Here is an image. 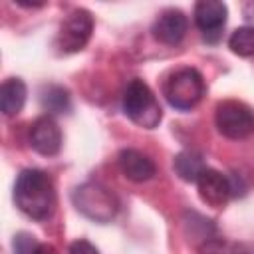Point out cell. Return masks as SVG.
I'll use <instances>...</instances> for the list:
<instances>
[{
  "mask_svg": "<svg viewBox=\"0 0 254 254\" xmlns=\"http://www.w3.org/2000/svg\"><path fill=\"white\" fill-rule=\"evenodd\" d=\"M123 111L133 123H137L143 129H155L163 117L155 93L141 79H133L127 85L123 93Z\"/></svg>",
  "mask_w": 254,
  "mask_h": 254,
  "instance_id": "cell-2",
  "label": "cell"
},
{
  "mask_svg": "<svg viewBox=\"0 0 254 254\" xmlns=\"http://www.w3.org/2000/svg\"><path fill=\"white\" fill-rule=\"evenodd\" d=\"M30 143L40 155H56L62 149V131L58 123L50 115L38 117L30 127Z\"/></svg>",
  "mask_w": 254,
  "mask_h": 254,
  "instance_id": "cell-8",
  "label": "cell"
},
{
  "mask_svg": "<svg viewBox=\"0 0 254 254\" xmlns=\"http://www.w3.org/2000/svg\"><path fill=\"white\" fill-rule=\"evenodd\" d=\"M228 8L224 2L218 0H200L194 6V24L204 36L218 34L226 24Z\"/></svg>",
  "mask_w": 254,
  "mask_h": 254,
  "instance_id": "cell-9",
  "label": "cell"
},
{
  "mask_svg": "<svg viewBox=\"0 0 254 254\" xmlns=\"http://www.w3.org/2000/svg\"><path fill=\"white\" fill-rule=\"evenodd\" d=\"M177 175L187 181V183H196L198 177L202 175V171L206 169L204 167V159L200 153L196 151H183L175 157V163H173Z\"/></svg>",
  "mask_w": 254,
  "mask_h": 254,
  "instance_id": "cell-13",
  "label": "cell"
},
{
  "mask_svg": "<svg viewBox=\"0 0 254 254\" xmlns=\"http://www.w3.org/2000/svg\"><path fill=\"white\" fill-rule=\"evenodd\" d=\"M196 189H198V194H200L202 202H206L214 208L224 206L228 202L230 194H232L230 181L214 169H204L202 171V175L196 181Z\"/></svg>",
  "mask_w": 254,
  "mask_h": 254,
  "instance_id": "cell-7",
  "label": "cell"
},
{
  "mask_svg": "<svg viewBox=\"0 0 254 254\" xmlns=\"http://www.w3.org/2000/svg\"><path fill=\"white\" fill-rule=\"evenodd\" d=\"M187 28H189V22H187V16L181 12V10H165L153 24V36L163 42V44H179L185 34H187Z\"/></svg>",
  "mask_w": 254,
  "mask_h": 254,
  "instance_id": "cell-10",
  "label": "cell"
},
{
  "mask_svg": "<svg viewBox=\"0 0 254 254\" xmlns=\"http://www.w3.org/2000/svg\"><path fill=\"white\" fill-rule=\"evenodd\" d=\"M228 48L240 58H252L254 56V28L250 26L236 28L228 38Z\"/></svg>",
  "mask_w": 254,
  "mask_h": 254,
  "instance_id": "cell-15",
  "label": "cell"
},
{
  "mask_svg": "<svg viewBox=\"0 0 254 254\" xmlns=\"http://www.w3.org/2000/svg\"><path fill=\"white\" fill-rule=\"evenodd\" d=\"M117 161L121 173L133 183H145L155 175V163L137 149H123Z\"/></svg>",
  "mask_w": 254,
  "mask_h": 254,
  "instance_id": "cell-11",
  "label": "cell"
},
{
  "mask_svg": "<svg viewBox=\"0 0 254 254\" xmlns=\"http://www.w3.org/2000/svg\"><path fill=\"white\" fill-rule=\"evenodd\" d=\"M214 121L218 131L228 139H244L254 133V111L236 99L218 103Z\"/></svg>",
  "mask_w": 254,
  "mask_h": 254,
  "instance_id": "cell-5",
  "label": "cell"
},
{
  "mask_svg": "<svg viewBox=\"0 0 254 254\" xmlns=\"http://www.w3.org/2000/svg\"><path fill=\"white\" fill-rule=\"evenodd\" d=\"M169 105L181 111L192 109L204 95V79L194 67H181L171 73L163 85Z\"/></svg>",
  "mask_w": 254,
  "mask_h": 254,
  "instance_id": "cell-3",
  "label": "cell"
},
{
  "mask_svg": "<svg viewBox=\"0 0 254 254\" xmlns=\"http://www.w3.org/2000/svg\"><path fill=\"white\" fill-rule=\"evenodd\" d=\"M73 204L95 222H107L117 212V198L99 183H85L73 190Z\"/></svg>",
  "mask_w": 254,
  "mask_h": 254,
  "instance_id": "cell-4",
  "label": "cell"
},
{
  "mask_svg": "<svg viewBox=\"0 0 254 254\" xmlns=\"http://www.w3.org/2000/svg\"><path fill=\"white\" fill-rule=\"evenodd\" d=\"M26 83L20 77H8L0 87V109L6 117H12L22 111L26 103Z\"/></svg>",
  "mask_w": 254,
  "mask_h": 254,
  "instance_id": "cell-12",
  "label": "cell"
},
{
  "mask_svg": "<svg viewBox=\"0 0 254 254\" xmlns=\"http://www.w3.org/2000/svg\"><path fill=\"white\" fill-rule=\"evenodd\" d=\"M93 32V18L87 10L77 8L67 14V18L62 22L58 38H56V48L64 54H73L83 50V46L89 42Z\"/></svg>",
  "mask_w": 254,
  "mask_h": 254,
  "instance_id": "cell-6",
  "label": "cell"
},
{
  "mask_svg": "<svg viewBox=\"0 0 254 254\" xmlns=\"http://www.w3.org/2000/svg\"><path fill=\"white\" fill-rule=\"evenodd\" d=\"M34 254H58L56 248L52 244H38V248L34 250Z\"/></svg>",
  "mask_w": 254,
  "mask_h": 254,
  "instance_id": "cell-18",
  "label": "cell"
},
{
  "mask_svg": "<svg viewBox=\"0 0 254 254\" xmlns=\"http://www.w3.org/2000/svg\"><path fill=\"white\" fill-rule=\"evenodd\" d=\"M16 206L36 220H46L56 208V189L48 173L40 169H24L14 185Z\"/></svg>",
  "mask_w": 254,
  "mask_h": 254,
  "instance_id": "cell-1",
  "label": "cell"
},
{
  "mask_svg": "<svg viewBox=\"0 0 254 254\" xmlns=\"http://www.w3.org/2000/svg\"><path fill=\"white\" fill-rule=\"evenodd\" d=\"M69 254H99V252H97V248H95L91 242L79 238V240L71 242V246H69Z\"/></svg>",
  "mask_w": 254,
  "mask_h": 254,
  "instance_id": "cell-17",
  "label": "cell"
},
{
  "mask_svg": "<svg viewBox=\"0 0 254 254\" xmlns=\"http://www.w3.org/2000/svg\"><path fill=\"white\" fill-rule=\"evenodd\" d=\"M36 248H38V244H36L34 236H30V234H18L14 240L16 254H34Z\"/></svg>",
  "mask_w": 254,
  "mask_h": 254,
  "instance_id": "cell-16",
  "label": "cell"
},
{
  "mask_svg": "<svg viewBox=\"0 0 254 254\" xmlns=\"http://www.w3.org/2000/svg\"><path fill=\"white\" fill-rule=\"evenodd\" d=\"M42 105H44V109H48L52 113H67L71 107L67 89H64L60 85L46 87L42 91Z\"/></svg>",
  "mask_w": 254,
  "mask_h": 254,
  "instance_id": "cell-14",
  "label": "cell"
}]
</instances>
